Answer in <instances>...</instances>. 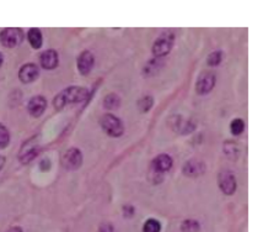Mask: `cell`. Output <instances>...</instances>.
<instances>
[{
    "instance_id": "cell-31",
    "label": "cell",
    "mask_w": 279,
    "mask_h": 232,
    "mask_svg": "<svg viewBox=\"0 0 279 232\" xmlns=\"http://www.w3.org/2000/svg\"><path fill=\"white\" fill-rule=\"evenodd\" d=\"M3 63H4V56H3V53L0 52V68H2Z\"/></svg>"
},
{
    "instance_id": "cell-24",
    "label": "cell",
    "mask_w": 279,
    "mask_h": 232,
    "mask_svg": "<svg viewBox=\"0 0 279 232\" xmlns=\"http://www.w3.org/2000/svg\"><path fill=\"white\" fill-rule=\"evenodd\" d=\"M10 143V132L4 124L0 122V150L7 148Z\"/></svg>"
},
{
    "instance_id": "cell-14",
    "label": "cell",
    "mask_w": 279,
    "mask_h": 232,
    "mask_svg": "<svg viewBox=\"0 0 279 232\" xmlns=\"http://www.w3.org/2000/svg\"><path fill=\"white\" fill-rule=\"evenodd\" d=\"M206 163L200 161V159H189V161H187L182 167V173L187 177H191V178L202 176V174L206 173Z\"/></svg>"
},
{
    "instance_id": "cell-22",
    "label": "cell",
    "mask_w": 279,
    "mask_h": 232,
    "mask_svg": "<svg viewBox=\"0 0 279 232\" xmlns=\"http://www.w3.org/2000/svg\"><path fill=\"white\" fill-rule=\"evenodd\" d=\"M181 231L182 232H200L201 223L194 219H187L181 223Z\"/></svg>"
},
{
    "instance_id": "cell-17",
    "label": "cell",
    "mask_w": 279,
    "mask_h": 232,
    "mask_svg": "<svg viewBox=\"0 0 279 232\" xmlns=\"http://www.w3.org/2000/svg\"><path fill=\"white\" fill-rule=\"evenodd\" d=\"M164 65V61L161 58H152L150 61L146 62V64L144 65V70H143V74L146 77H150L154 76V74H156L157 72L161 70V67Z\"/></svg>"
},
{
    "instance_id": "cell-11",
    "label": "cell",
    "mask_w": 279,
    "mask_h": 232,
    "mask_svg": "<svg viewBox=\"0 0 279 232\" xmlns=\"http://www.w3.org/2000/svg\"><path fill=\"white\" fill-rule=\"evenodd\" d=\"M170 125H171L172 130H174L175 132H178L181 135H188L193 132L195 126H197L192 120L185 119V117L180 115L172 117V119L170 120Z\"/></svg>"
},
{
    "instance_id": "cell-4",
    "label": "cell",
    "mask_w": 279,
    "mask_h": 232,
    "mask_svg": "<svg viewBox=\"0 0 279 232\" xmlns=\"http://www.w3.org/2000/svg\"><path fill=\"white\" fill-rule=\"evenodd\" d=\"M24 31L19 27H7L0 31V44L7 48H15L24 41Z\"/></svg>"
},
{
    "instance_id": "cell-15",
    "label": "cell",
    "mask_w": 279,
    "mask_h": 232,
    "mask_svg": "<svg viewBox=\"0 0 279 232\" xmlns=\"http://www.w3.org/2000/svg\"><path fill=\"white\" fill-rule=\"evenodd\" d=\"M39 63H41V67L43 70H47V71L54 70V68L58 67L59 64L58 52H57L56 50H53V48L43 51L41 56H39Z\"/></svg>"
},
{
    "instance_id": "cell-1",
    "label": "cell",
    "mask_w": 279,
    "mask_h": 232,
    "mask_svg": "<svg viewBox=\"0 0 279 232\" xmlns=\"http://www.w3.org/2000/svg\"><path fill=\"white\" fill-rule=\"evenodd\" d=\"M89 96V90L84 87H77V85H71V87L65 88L60 93L57 94L53 99V107L56 110H62L68 105L79 104V103L85 102Z\"/></svg>"
},
{
    "instance_id": "cell-7",
    "label": "cell",
    "mask_w": 279,
    "mask_h": 232,
    "mask_svg": "<svg viewBox=\"0 0 279 232\" xmlns=\"http://www.w3.org/2000/svg\"><path fill=\"white\" fill-rule=\"evenodd\" d=\"M83 161H84V157H83L82 151L76 147L68 148L62 157L63 167L70 172L79 170L83 165Z\"/></svg>"
},
{
    "instance_id": "cell-30",
    "label": "cell",
    "mask_w": 279,
    "mask_h": 232,
    "mask_svg": "<svg viewBox=\"0 0 279 232\" xmlns=\"http://www.w3.org/2000/svg\"><path fill=\"white\" fill-rule=\"evenodd\" d=\"M8 232H24V231H22V228L19 227V226H14V227H11L10 230H8Z\"/></svg>"
},
{
    "instance_id": "cell-16",
    "label": "cell",
    "mask_w": 279,
    "mask_h": 232,
    "mask_svg": "<svg viewBox=\"0 0 279 232\" xmlns=\"http://www.w3.org/2000/svg\"><path fill=\"white\" fill-rule=\"evenodd\" d=\"M27 40L30 42L31 47L34 48V50H39L43 45L42 31L37 27L30 28L27 32Z\"/></svg>"
},
{
    "instance_id": "cell-23",
    "label": "cell",
    "mask_w": 279,
    "mask_h": 232,
    "mask_svg": "<svg viewBox=\"0 0 279 232\" xmlns=\"http://www.w3.org/2000/svg\"><path fill=\"white\" fill-rule=\"evenodd\" d=\"M223 51H213V52L209 53V56L207 57V64H208L209 67H217V65H219L221 61H223Z\"/></svg>"
},
{
    "instance_id": "cell-26",
    "label": "cell",
    "mask_w": 279,
    "mask_h": 232,
    "mask_svg": "<svg viewBox=\"0 0 279 232\" xmlns=\"http://www.w3.org/2000/svg\"><path fill=\"white\" fill-rule=\"evenodd\" d=\"M134 214H136V209H134V206H132V205L123 206V215H125V217L129 219V217L133 216Z\"/></svg>"
},
{
    "instance_id": "cell-8",
    "label": "cell",
    "mask_w": 279,
    "mask_h": 232,
    "mask_svg": "<svg viewBox=\"0 0 279 232\" xmlns=\"http://www.w3.org/2000/svg\"><path fill=\"white\" fill-rule=\"evenodd\" d=\"M39 153V146L38 143L34 141V137L31 140H27L24 145H22L21 150L19 153V161L22 164H27L31 161H33L37 157V154Z\"/></svg>"
},
{
    "instance_id": "cell-6",
    "label": "cell",
    "mask_w": 279,
    "mask_h": 232,
    "mask_svg": "<svg viewBox=\"0 0 279 232\" xmlns=\"http://www.w3.org/2000/svg\"><path fill=\"white\" fill-rule=\"evenodd\" d=\"M217 83V76L212 71H204L198 76L195 82V91L198 95H207L214 89Z\"/></svg>"
},
{
    "instance_id": "cell-12",
    "label": "cell",
    "mask_w": 279,
    "mask_h": 232,
    "mask_svg": "<svg viewBox=\"0 0 279 232\" xmlns=\"http://www.w3.org/2000/svg\"><path fill=\"white\" fill-rule=\"evenodd\" d=\"M39 77V67L34 63H26L19 71V79L24 84L33 83Z\"/></svg>"
},
{
    "instance_id": "cell-13",
    "label": "cell",
    "mask_w": 279,
    "mask_h": 232,
    "mask_svg": "<svg viewBox=\"0 0 279 232\" xmlns=\"http://www.w3.org/2000/svg\"><path fill=\"white\" fill-rule=\"evenodd\" d=\"M47 109V99L43 95H34L28 100L27 111L31 116L39 117L45 114Z\"/></svg>"
},
{
    "instance_id": "cell-9",
    "label": "cell",
    "mask_w": 279,
    "mask_h": 232,
    "mask_svg": "<svg viewBox=\"0 0 279 232\" xmlns=\"http://www.w3.org/2000/svg\"><path fill=\"white\" fill-rule=\"evenodd\" d=\"M172 164H174V161L170 154L160 153L151 161V172L161 176L164 173H168L172 168Z\"/></svg>"
},
{
    "instance_id": "cell-27",
    "label": "cell",
    "mask_w": 279,
    "mask_h": 232,
    "mask_svg": "<svg viewBox=\"0 0 279 232\" xmlns=\"http://www.w3.org/2000/svg\"><path fill=\"white\" fill-rule=\"evenodd\" d=\"M51 167H52V162L50 161V159L45 158L39 162V170H41L42 172H48L51 170Z\"/></svg>"
},
{
    "instance_id": "cell-28",
    "label": "cell",
    "mask_w": 279,
    "mask_h": 232,
    "mask_svg": "<svg viewBox=\"0 0 279 232\" xmlns=\"http://www.w3.org/2000/svg\"><path fill=\"white\" fill-rule=\"evenodd\" d=\"M99 232H114V228L110 222H105L100 225Z\"/></svg>"
},
{
    "instance_id": "cell-20",
    "label": "cell",
    "mask_w": 279,
    "mask_h": 232,
    "mask_svg": "<svg viewBox=\"0 0 279 232\" xmlns=\"http://www.w3.org/2000/svg\"><path fill=\"white\" fill-rule=\"evenodd\" d=\"M137 107L140 113H149L154 107V98L151 95H144L137 102Z\"/></svg>"
},
{
    "instance_id": "cell-18",
    "label": "cell",
    "mask_w": 279,
    "mask_h": 232,
    "mask_svg": "<svg viewBox=\"0 0 279 232\" xmlns=\"http://www.w3.org/2000/svg\"><path fill=\"white\" fill-rule=\"evenodd\" d=\"M223 150L224 154H225L228 158L232 159V161H236L238 156H240V147H238L237 143L234 141H226L224 143Z\"/></svg>"
},
{
    "instance_id": "cell-10",
    "label": "cell",
    "mask_w": 279,
    "mask_h": 232,
    "mask_svg": "<svg viewBox=\"0 0 279 232\" xmlns=\"http://www.w3.org/2000/svg\"><path fill=\"white\" fill-rule=\"evenodd\" d=\"M94 65H95V57L93 52H90V51L85 50L77 56L76 67L82 76H89V74L91 73V71H93Z\"/></svg>"
},
{
    "instance_id": "cell-21",
    "label": "cell",
    "mask_w": 279,
    "mask_h": 232,
    "mask_svg": "<svg viewBox=\"0 0 279 232\" xmlns=\"http://www.w3.org/2000/svg\"><path fill=\"white\" fill-rule=\"evenodd\" d=\"M245 121L241 117H236V119H232L231 122H230V131L234 136H240L245 131Z\"/></svg>"
},
{
    "instance_id": "cell-19",
    "label": "cell",
    "mask_w": 279,
    "mask_h": 232,
    "mask_svg": "<svg viewBox=\"0 0 279 232\" xmlns=\"http://www.w3.org/2000/svg\"><path fill=\"white\" fill-rule=\"evenodd\" d=\"M121 98L117 94L114 93H111V94H107V95L103 98V108L106 109V110L111 111V110H116V109H118L121 107Z\"/></svg>"
},
{
    "instance_id": "cell-2",
    "label": "cell",
    "mask_w": 279,
    "mask_h": 232,
    "mask_svg": "<svg viewBox=\"0 0 279 232\" xmlns=\"http://www.w3.org/2000/svg\"><path fill=\"white\" fill-rule=\"evenodd\" d=\"M175 44V34L172 31H164L152 44L151 52L155 58H163L171 52Z\"/></svg>"
},
{
    "instance_id": "cell-25",
    "label": "cell",
    "mask_w": 279,
    "mask_h": 232,
    "mask_svg": "<svg viewBox=\"0 0 279 232\" xmlns=\"http://www.w3.org/2000/svg\"><path fill=\"white\" fill-rule=\"evenodd\" d=\"M161 223L156 219H148L143 225V232H160Z\"/></svg>"
},
{
    "instance_id": "cell-29",
    "label": "cell",
    "mask_w": 279,
    "mask_h": 232,
    "mask_svg": "<svg viewBox=\"0 0 279 232\" xmlns=\"http://www.w3.org/2000/svg\"><path fill=\"white\" fill-rule=\"evenodd\" d=\"M5 162H7V158H5V156H2V154H0V171H2L3 167L5 165Z\"/></svg>"
},
{
    "instance_id": "cell-3",
    "label": "cell",
    "mask_w": 279,
    "mask_h": 232,
    "mask_svg": "<svg viewBox=\"0 0 279 232\" xmlns=\"http://www.w3.org/2000/svg\"><path fill=\"white\" fill-rule=\"evenodd\" d=\"M100 126L103 132L111 137H121L125 134V125L118 116L111 113H106L100 117Z\"/></svg>"
},
{
    "instance_id": "cell-5",
    "label": "cell",
    "mask_w": 279,
    "mask_h": 232,
    "mask_svg": "<svg viewBox=\"0 0 279 232\" xmlns=\"http://www.w3.org/2000/svg\"><path fill=\"white\" fill-rule=\"evenodd\" d=\"M218 187L225 195H234L237 189L235 173L230 170H221L218 174Z\"/></svg>"
}]
</instances>
